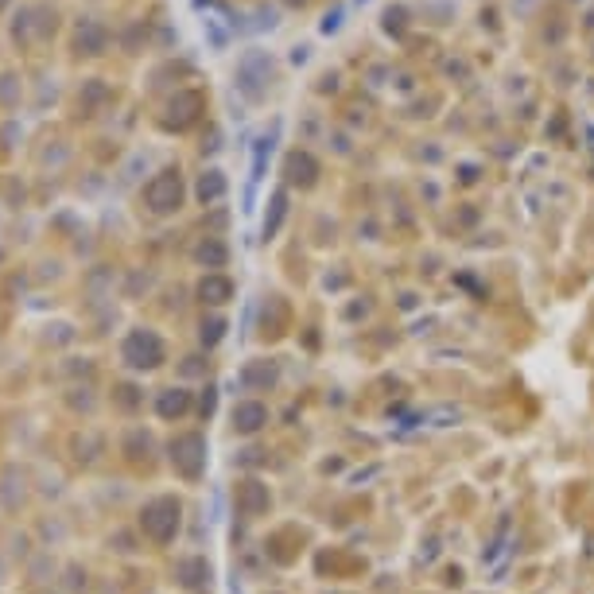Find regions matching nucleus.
Masks as SVG:
<instances>
[{
	"instance_id": "4be33fe9",
	"label": "nucleus",
	"mask_w": 594,
	"mask_h": 594,
	"mask_svg": "<svg viewBox=\"0 0 594 594\" xmlns=\"http://www.w3.org/2000/svg\"><path fill=\"white\" fill-rule=\"evenodd\" d=\"M8 4H12V0H0V12H4V8H8Z\"/></svg>"
},
{
	"instance_id": "7ed1b4c3",
	"label": "nucleus",
	"mask_w": 594,
	"mask_h": 594,
	"mask_svg": "<svg viewBox=\"0 0 594 594\" xmlns=\"http://www.w3.org/2000/svg\"><path fill=\"white\" fill-rule=\"evenodd\" d=\"M171 466L179 470L186 482H198L206 474V435L198 431H183V435L171 439Z\"/></svg>"
},
{
	"instance_id": "1a4fd4ad",
	"label": "nucleus",
	"mask_w": 594,
	"mask_h": 594,
	"mask_svg": "<svg viewBox=\"0 0 594 594\" xmlns=\"http://www.w3.org/2000/svg\"><path fill=\"white\" fill-rule=\"evenodd\" d=\"M276 377H280L276 361H249V366L241 369V384L249 392H268L276 384Z\"/></svg>"
},
{
	"instance_id": "9d476101",
	"label": "nucleus",
	"mask_w": 594,
	"mask_h": 594,
	"mask_svg": "<svg viewBox=\"0 0 594 594\" xmlns=\"http://www.w3.org/2000/svg\"><path fill=\"white\" fill-rule=\"evenodd\" d=\"M198 299L214 303V307H218V303H229L233 299V284H229L226 276H206L202 284H198Z\"/></svg>"
},
{
	"instance_id": "423d86ee",
	"label": "nucleus",
	"mask_w": 594,
	"mask_h": 594,
	"mask_svg": "<svg viewBox=\"0 0 594 594\" xmlns=\"http://www.w3.org/2000/svg\"><path fill=\"white\" fill-rule=\"evenodd\" d=\"M175 579L183 590H206L210 587V564L202 555H186L175 564Z\"/></svg>"
},
{
	"instance_id": "a211bd4d",
	"label": "nucleus",
	"mask_w": 594,
	"mask_h": 594,
	"mask_svg": "<svg viewBox=\"0 0 594 594\" xmlns=\"http://www.w3.org/2000/svg\"><path fill=\"white\" fill-rule=\"evenodd\" d=\"M214 408H218V389H214V384H206L202 396H198V416L210 419V416H214Z\"/></svg>"
},
{
	"instance_id": "dca6fc26",
	"label": "nucleus",
	"mask_w": 594,
	"mask_h": 594,
	"mask_svg": "<svg viewBox=\"0 0 594 594\" xmlns=\"http://www.w3.org/2000/svg\"><path fill=\"white\" fill-rule=\"evenodd\" d=\"M148 447H151V439L144 435V431H133V435H128V459L133 462L148 459Z\"/></svg>"
},
{
	"instance_id": "39448f33",
	"label": "nucleus",
	"mask_w": 594,
	"mask_h": 594,
	"mask_svg": "<svg viewBox=\"0 0 594 594\" xmlns=\"http://www.w3.org/2000/svg\"><path fill=\"white\" fill-rule=\"evenodd\" d=\"M233 501H237L241 517H264L268 505H272V494H268V486L256 482V478H241L237 489H233Z\"/></svg>"
},
{
	"instance_id": "6e6552de",
	"label": "nucleus",
	"mask_w": 594,
	"mask_h": 594,
	"mask_svg": "<svg viewBox=\"0 0 594 594\" xmlns=\"http://www.w3.org/2000/svg\"><path fill=\"white\" fill-rule=\"evenodd\" d=\"M191 412V392L179 389V384H171V389H163L156 396V416L159 419H183Z\"/></svg>"
},
{
	"instance_id": "2eb2a0df",
	"label": "nucleus",
	"mask_w": 594,
	"mask_h": 594,
	"mask_svg": "<svg viewBox=\"0 0 594 594\" xmlns=\"http://www.w3.org/2000/svg\"><path fill=\"white\" fill-rule=\"evenodd\" d=\"M311 171H314V163L307 156H291L288 159V175H291V183H311Z\"/></svg>"
},
{
	"instance_id": "412c9836",
	"label": "nucleus",
	"mask_w": 594,
	"mask_h": 594,
	"mask_svg": "<svg viewBox=\"0 0 594 594\" xmlns=\"http://www.w3.org/2000/svg\"><path fill=\"white\" fill-rule=\"evenodd\" d=\"M183 373H202V357H186V366Z\"/></svg>"
},
{
	"instance_id": "6ab92c4d",
	"label": "nucleus",
	"mask_w": 594,
	"mask_h": 594,
	"mask_svg": "<svg viewBox=\"0 0 594 594\" xmlns=\"http://www.w3.org/2000/svg\"><path fill=\"white\" fill-rule=\"evenodd\" d=\"M136 392H140L136 384H121V389H116V404H121V408H136V404H140Z\"/></svg>"
},
{
	"instance_id": "f8f14e48",
	"label": "nucleus",
	"mask_w": 594,
	"mask_h": 594,
	"mask_svg": "<svg viewBox=\"0 0 594 594\" xmlns=\"http://www.w3.org/2000/svg\"><path fill=\"white\" fill-rule=\"evenodd\" d=\"M194 261H198V264H210V268H221V264H226V245L202 241V245L194 249Z\"/></svg>"
},
{
	"instance_id": "f3484780",
	"label": "nucleus",
	"mask_w": 594,
	"mask_h": 594,
	"mask_svg": "<svg viewBox=\"0 0 594 594\" xmlns=\"http://www.w3.org/2000/svg\"><path fill=\"white\" fill-rule=\"evenodd\" d=\"M20 101V82L16 74H0V105H16Z\"/></svg>"
},
{
	"instance_id": "f03ea898",
	"label": "nucleus",
	"mask_w": 594,
	"mask_h": 594,
	"mask_svg": "<svg viewBox=\"0 0 594 594\" xmlns=\"http://www.w3.org/2000/svg\"><path fill=\"white\" fill-rule=\"evenodd\" d=\"M121 357H125V366L128 369H136V373H151V369H159L163 366V357H168V349H163V338L156 331H128L125 334V342H121Z\"/></svg>"
},
{
	"instance_id": "20e7f679",
	"label": "nucleus",
	"mask_w": 594,
	"mask_h": 594,
	"mask_svg": "<svg viewBox=\"0 0 594 594\" xmlns=\"http://www.w3.org/2000/svg\"><path fill=\"white\" fill-rule=\"evenodd\" d=\"M144 198H148V206L156 210V214H171V210H179V202H183L179 171H159L156 179L144 186Z\"/></svg>"
},
{
	"instance_id": "ddd939ff",
	"label": "nucleus",
	"mask_w": 594,
	"mask_h": 594,
	"mask_svg": "<svg viewBox=\"0 0 594 594\" xmlns=\"http://www.w3.org/2000/svg\"><path fill=\"white\" fill-rule=\"evenodd\" d=\"M221 191H226L221 171H206L202 183H198V198H202V202H214V198H221Z\"/></svg>"
},
{
	"instance_id": "f257e3e1",
	"label": "nucleus",
	"mask_w": 594,
	"mask_h": 594,
	"mask_svg": "<svg viewBox=\"0 0 594 594\" xmlns=\"http://www.w3.org/2000/svg\"><path fill=\"white\" fill-rule=\"evenodd\" d=\"M179 524H183V501L163 494V497H151L144 509H140V532L156 544H171L179 536Z\"/></svg>"
},
{
	"instance_id": "aec40b11",
	"label": "nucleus",
	"mask_w": 594,
	"mask_h": 594,
	"mask_svg": "<svg viewBox=\"0 0 594 594\" xmlns=\"http://www.w3.org/2000/svg\"><path fill=\"white\" fill-rule=\"evenodd\" d=\"M280 214H284V194H276V198H272V221H268V226H264V237H268V233H272V229H276V221H280Z\"/></svg>"
},
{
	"instance_id": "4468645a",
	"label": "nucleus",
	"mask_w": 594,
	"mask_h": 594,
	"mask_svg": "<svg viewBox=\"0 0 594 594\" xmlns=\"http://www.w3.org/2000/svg\"><path fill=\"white\" fill-rule=\"evenodd\" d=\"M198 338H202V346H218L221 338H226V319H218V314H210L198 326Z\"/></svg>"
},
{
	"instance_id": "9b49d317",
	"label": "nucleus",
	"mask_w": 594,
	"mask_h": 594,
	"mask_svg": "<svg viewBox=\"0 0 594 594\" xmlns=\"http://www.w3.org/2000/svg\"><path fill=\"white\" fill-rule=\"evenodd\" d=\"M101 43H105V31L98 28V23H78V31H74V47L82 55H98L101 51Z\"/></svg>"
},
{
	"instance_id": "0eeeda50",
	"label": "nucleus",
	"mask_w": 594,
	"mask_h": 594,
	"mask_svg": "<svg viewBox=\"0 0 594 594\" xmlns=\"http://www.w3.org/2000/svg\"><path fill=\"white\" fill-rule=\"evenodd\" d=\"M264 424H268V408L261 400H241L233 408V431L237 435H256Z\"/></svg>"
}]
</instances>
